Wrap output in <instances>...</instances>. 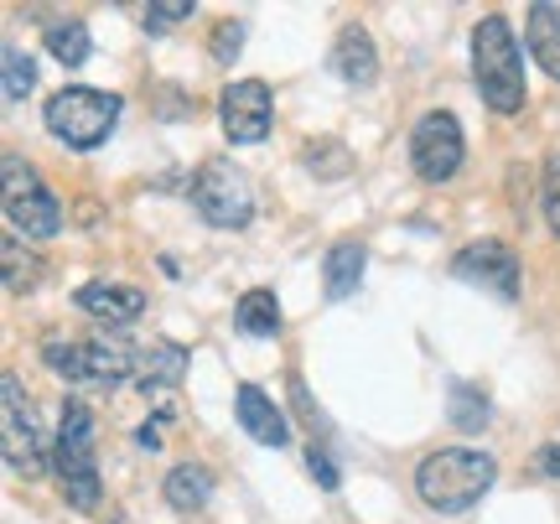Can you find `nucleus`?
Segmentation results:
<instances>
[{
	"mask_svg": "<svg viewBox=\"0 0 560 524\" xmlns=\"http://www.w3.org/2000/svg\"><path fill=\"white\" fill-rule=\"evenodd\" d=\"M472 79L482 89V104L493 115H520L529 104V83H524V53L514 42V26L509 16L488 11V16L472 26Z\"/></svg>",
	"mask_w": 560,
	"mask_h": 524,
	"instance_id": "nucleus-1",
	"label": "nucleus"
},
{
	"mask_svg": "<svg viewBox=\"0 0 560 524\" xmlns=\"http://www.w3.org/2000/svg\"><path fill=\"white\" fill-rule=\"evenodd\" d=\"M499 478V463L472 446H441L416 467V493L436 514H467Z\"/></svg>",
	"mask_w": 560,
	"mask_h": 524,
	"instance_id": "nucleus-2",
	"label": "nucleus"
},
{
	"mask_svg": "<svg viewBox=\"0 0 560 524\" xmlns=\"http://www.w3.org/2000/svg\"><path fill=\"white\" fill-rule=\"evenodd\" d=\"M52 473L62 484V499L73 509H100V442H94V416L83 400L62 405L58 442H52Z\"/></svg>",
	"mask_w": 560,
	"mask_h": 524,
	"instance_id": "nucleus-3",
	"label": "nucleus"
},
{
	"mask_svg": "<svg viewBox=\"0 0 560 524\" xmlns=\"http://www.w3.org/2000/svg\"><path fill=\"white\" fill-rule=\"evenodd\" d=\"M42 120H47V130H52L62 145L94 151V145H104L109 130L120 125V100L104 94V89H89V83H73V89H58V94L47 100Z\"/></svg>",
	"mask_w": 560,
	"mask_h": 524,
	"instance_id": "nucleus-4",
	"label": "nucleus"
},
{
	"mask_svg": "<svg viewBox=\"0 0 560 524\" xmlns=\"http://www.w3.org/2000/svg\"><path fill=\"white\" fill-rule=\"evenodd\" d=\"M42 363L68 384H94V389H115L136 374V348L109 343V338H47L42 343Z\"/></svg>",
	"mask_w": 560,
	"mask_h": 524,
	"instance_id": "nucleus-5",
	"label": "nucleus"
},
{
	"mask_svg": "<svg viewBox=\"0 0 560 524\" xmlns=\"http://www.w3.org/2000/svg\"><path fill=\"white\" fill-rule=\"evenodd\" d=\"M192 202H198V213L213 229H244V223L255 219V182L229 156H213L192 177Z\"/></svg>",
	"mask_w": 560,
	"mask_h": 524,
	"instance_id": "nucleus-6",
	"label": "nucleus"
},
{
	"mask_svg": "<svg viewBox=\"0 0 560 524\" xmlns=\"http://www.w3.org/2000/svg\"><path fill=\"white\" fill-rule=\"evenodd\" d=\"M5 223L26 240H52L62 229V202L47 193L37 166H26L16 151H5Z\"/></svg>",
	"mask_w": 560,
	"mask_h": 524,
	"instance_id": "nucleus-7",
	"label": "nucleus"
},
{
	"mask_svg": "<svg viewBox=\"0 0 560 524\" xmlns=\"http://www.w3.org/2000/svg\"><path fill=\"white\" fill-rule=\"evenodd\" d=\"M0 452H5V467L16 478H37L42 467H47V442H42L37 410L21 395L16 374L0 380Z\"/></svg>",
	"mask_w": 560,
	"mask_h": 524,
	"instance_id": "nucleus-8",
	"label": "nucleus"
},
{
	"mask_svg": "<svg viewBox=\"0 0 560 524\" xmlns=\"http://www.w3.org/2000/svg\"><path fill=\"white\" fill-rule=\"evenodd\" d=\"M462 156H467V141H462L457 115L446 109H431L420 115L416 130H410V162L425 182H452L462 172Z\"/></svg>",
	"mask_w": 560,
	"mask_h": 524,
	"instance_id": "nucleus-9",
	"label": "nucleus"
},
{
	"mask_svg": "<svg viewBox=\"0 0 560 524\" xmlns=\"http://www.w3.org/2000/svg\"><path fill=\"white\" fill-rule=\"evenodd\" d=\"M452 276L467 281V286L493 291V296H503V302L520 296V255H514L503 240H482V244L457 249V255H452Z\"/></svg>",
	"mask_w": 560,
	"mask_h": 524,
	"instance_id": "nucleus-10",
	"label": "nucleus"
},
{
	"mask_svg": "<svg viewBox=\"0 0 560 524\" xmlns=\"http://www.w3.org/2000/svg\"><path fill=\"white\" fill-rule=\"evenodd\" d=\"M219 115H223V136L234 145H260L270 136L276 104H270V89L260 79H240L219 94Z\"/></svg>",
	"mask_w": 560,
	"mask_h": 524,
	"instance_id": "nucleus-11",
	"label": "nucleus"
},
{
	"mask_svg": "<svg viewBox=\"0 0 560 524\" xmlns=\"http://www.w3.org/2000/svg\"><path fill=\"white\" fill-rule=\"evenodd\" d=\"M73 306L89 312L94 323L130 327V323H140V312H145V291H136V286H115V281H89V286H79Z\"/></svg>",
	"mask_w": 560,
	"mask_h": 524,
	"instance_id": "nucleus-12",
	"label": "nucleus"
},
{
	"mask_svg": "<svg viewBox=\"0 0 560 524\" xmlns=\"http://www.w3.org/2000/svg\"><path fill=\"white\" fill-rule=\"evenodd\" d=\"M234 421L244 426V436H255L260 446H285L291 442V426L280 416V405L265 395L260 384H240L234 389Z\"/></svg>",
	"mask_w": 560,
	"mask_h": 524,
	"instance_id": "nucleus-13",
	"label": "nucleus"
},
{
	"mask_svg": "<svg viewBox=\"0 0 560 524\" xmlns=\"http://www.w3.org/2000/svg\"><path fill=\"white\" fill-rule=\"evenodd\" d=\"M332 73L342 83H353V89H369V83L380 79V53H374V37H369V26H342L338 42H332Z\"/></svg>",
	"mask_w": 560,
	"mask_h": 524,
	"instance_id": "nucleus-14",
	"label": "nucleus"
},
{
	"mask_svg": "<svg viewBox=\"0 0 560 524\" xmlns=\"http://www.w3.org/2000/svg\"><path fill=\"white\" fill-rule=\"evenodd\" d=\"M524 42H529V58L560 83V5L535 0V5L524 11Z\"/></svg>",
	"mask_w": 560,
	"mask_h": 524,
	"instance_id": "nucleus-15",
	"label": "nucleus"
},
{
	"mask_svg": "<svg viewBox=\"0 0 560 524\" xmlns=\"http://www.w3.org/2000/svg\"><path fill=\"white\" fill-rule=\"evenodd\" d=\"M187 374V353L177 343H151L136 353V384L140 395H161V389H177Z\"/></svg>",
	"mask_w": 560,
	"mask_h": 524,
	"instance_id": "nucleus-16",
	"label": "nucleus"
},
{
	"mask_svg": "<svg viewBox=\"0 0 560 524\" xmlns=\"http://www.w3.org/2000/svg\"><path fill=\"white\" fill-rule=\"evenodd\" d=\"M363 281V244L353 240H338L327 249V260H322V291L332 296V302H348Z\"/></svg>",
	"mask_w": 560,
	"mask_h": 524,
	"instance_id": "nucleus-17",
	"label": "nucleus"
},
{
	"mask_svg": "<svg viewBox=\"0 0 560 524\" xmlns=\"http://www.w3.org/2000/svg\"><path fill=\"white\" fill-rule=\"evenodd\" d=\"M208 499H213V478H208V467L198 463H182L166 473V504L182 509V514H198V509H208Z\"/></svg>",
	"mask_w": 560,
	"mask_h": 524,
	"instance_id": "nucleus-18",
	"label": "nucleus"
},
{
	"mask_svg": "<svg viewBox=\"0 0 560 524\" xmlns=\"http://www.w3.org/2000/svg\"><path fill=\"white\" fill-rule=\"evenodd\" d=\"M42 47L62 62V68H83L89 53H94V37H89V26L83 21H47V32H42Z\"/></svg>",
	"mask_w": 560,
	"mask_h": 524,
	"instance_id": "nucleus-19",
	"label": "nucleus"
},
{
	"mask_svg": "<svg viewBox=\"0 0 560 524\" xmlns=\"http://www.w3.org/2000/svg\"><path fill=\"white\" fill-rule=\"evenodd\" d=\"M234 323H240V333H249V338H280V302H276V291H265V286L244 291L240 306H234Z\"/></svg>",
	"mask_w": 560,
	"mask_h": 524,
	"instance_id": "nucleus-20",
	"label": "nucleus"
},
{
	"mask_svg": "<svg viewBox=\"0 0 560 524\" xmlns=\"http://www.w3.org/2000/svg\"><path fill=\"white\" fill-rule=\"evenodd\" d=\"M0 260H5V291L11 296H26V291H37L42 281V260L21 244V234L5 229V240H0Z\"/></svg>",
	"mask_w": 560,
	"mask_h": 524,
	"instance_id": "nucleus-21",
	"label": "nucleus"
},
{
	"mask_svg": "<svg viewBox=\"0 0 560 524\" xmlns=\"http://www.w3.org/2000/svg\"><path fill=\"white\" fill-rule=\"evenodd\" d=\"M488 421V395L478 384H452V426L457 431H482Z\"/></svg>",
	"mask_w": 560,
	"mask_h": 524,
	"instance_id": "nucleus-22",
	"label": "nucleus"
},
{
	"mask_svg": "<svg viewBox=\"0 0 560 524\" xmlns=\"http://www.w3.org/2000/svg\"><path fill=\"white\" fill-rule=\"evenodd\" d=\"M32 89H37V62L21 47H5V104H21Z\"/></svg>",
	"mask_w": 560,
	"mask_h": 524,
	"instance_id": "nucleus-23",
	"label": "nucleus"
},
{
	"mask_svg": "<svg viewBox=\"0 0 560 524\" xmlns=\"http://www.w3.org/2000/svg\"><path fill=\"white\" fill-rule=\"evenodd\" d=\"M540 202H545V223H550V234H560V151H550V156H545Z\"/></svg>",
	"mask_w": 560,
	"mask_h": 524,
	"instance_id": "nucleus-24",
	"label": "nucleus"
},
{
	"mask_svg": "<svg viewBox=\"0 0 560 524\" xmlns=\"http://www.w3.org/2000/svg\"><path fill=\"white\" fill-rule=\"evenodd\" d=\"M192 11H198L192 0H166V5H145V21H140V26L161 37V32H172V26H177V21H187Z\"/></svg>",
	"mask_w": 560,
	"mask_h": 524,
	"instance_id": "nucleus-25",
	"label": "nucleus"
},
{
	"mask_svg": "<svg viewBox=\"0 0 560 524\" xmlns=\"http://www.w3.org/2000/svg\"><path fill=\"white\" fill-rule=\"evenodd\" d=\"M306 463H312V478H317V484L327 488V493H332V488L342 484V473H338V463H332V452H327V442H322V436H317L312 446H306Z\"/></svg>",
	"mask_w": 560,
	"mask_h": 524,
	"instance_id": "nucleus-26",
	"label": "nucleus"
},
{
	"mask_svg": "<svg viewBox=\"0 0 560 524\" xmlns=\"http://www.w3.org/2000/svg\"><path fill=\"white\" fill-rule=\"evenodd\" d=\"M244 47V21L240 16H229L219 21V32H213V58L219 62H234V53Z\"/></svg>",
	"mask_w": 560,
	"mask_h": 524,
	"instance_id": "nucleus-27",
	"label": "nucleus"
},
{
	"mask_svg": "<svg viewBox=\"0 0 560 524\" xmlns=\"http://www.w3.org/2000/svg\"><path fill=\"white\" fill-rule=\"evenodd\" d=\"M540 473H545V478H560V442L540 452Z\"/></svg>",
	"mask_w": 560,
	"mask_h": 524,
	"instance_id": "nucleus-28",
	"label": "nucleus"
},
{
	"mask_svg": "<svg viewBox=\"0 0 560 524\" xmlns=\"http://www.w3.org/2000/svg\"><path fill=\"white\" fill-rule=\"evenodd\" d=\"M136 442L145 446V452H156V446H161V421H145V426H140V436H136Z\"/></svg>",
	"mask_w": 560,
	"mask_h": 524,
	"instance_id": "nucleus-29",
	"label": "nucleus"
}]
</instances>
